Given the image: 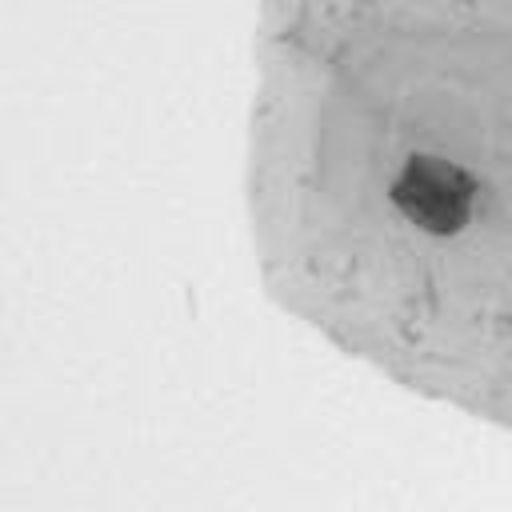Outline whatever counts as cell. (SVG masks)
<instances>
[{
    "label": "cell",
    "mask_w": 512,
    "mask_h": 512,
    "mask_svg": "<svg viewBox=\"0 0 512 512\" xmlns=\"http://www.w3.org/2000/svg\"><path fill=\"white\" fill-rule=\"evenodd\" d=\"M476 192L480 184L468 168L444 156H428V152L408 156L400 176L388 188L404 220H412L420 232H432V236H456L472 220Z\"/></svg>",
    "instance_id": "obj_1"
}]
</instances>
